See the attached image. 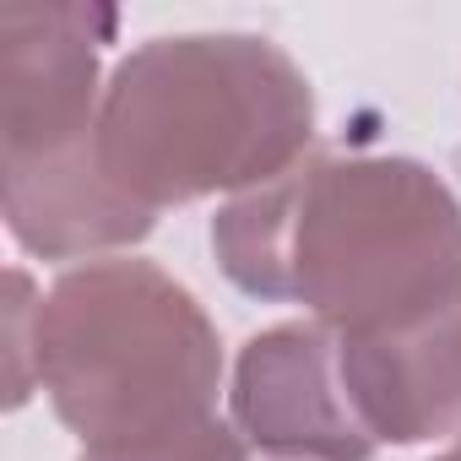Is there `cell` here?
Listing matches in <instances>:
<instances>
[{"label": "cell", "mask_w": 461, "mask_h": 461, "mask_svg": "<svg viewBox=\"0 0 461 461\" xmlns=\"http://www.w3.org/2000/svg\"><path fill=\"white\" fill-rule=\"evenodd\" d=\"M212 256L250 299L369 331L461 288V201L418 158L310 152L217 206Z\"/></svg>", "instance_id": "1"}, {"label": "cell", "mask_w": 461, "mask_h": 461, "mask_svg": "<svg viewBox=\"0 0 461 461\" xmlns=\"http://www.w3.org/2000/svg\"><path fill=\"white\" fill-rule=\"evenodd\" d=\"M33 380L77 461H245L217 412L222 342L201 299L152 261L71 267L39 294Z\"/></svg>", "instance_id": "2"}, {"label": "cell", "mask_w": 461, "mask_h": 461, "mask_svg": "<svg viewBox=\"0 0 461 461\" xmlns=\"http://www.w3.org/2000/svg\"><path fill=\"white\" fill-rule=\"evenodd\" d=\"M315 152V87L261 33H168L136 44L104 82V174L152 217L245 195Z\"/></svg>", "instance_id": "3"}, {"label": "cell", "mask_w": 461, "mask_h": 461, "mask_svg": "<svg viewBox=\"0 0 461 461\" xmlns=\"http://www.w3.org/2000/svg\"><path fill=\"white\" fill-rule=\"evenodd\" d=\"M114 12L44 6L0 17V185L6 228L28 256L87 261L141 245L158 217L98 158L104 44Z\"/></svg>", "instance_id": "4"}, {"label": "cell", "mask_w": 461, "mask_h": 461, "mask_svg": "<svg viewBox=\"0 0 461 461\" xmlns=\"http://www.w3.org/2000/svg\"><path fill=\"white\" fill-rule=\"evenodd\" d=\"M228 407L245 445L277 461H369L380 450V439L353 412L337 331L321 321L256 331L234 358Z\"/></svg>", "instance_id": "5"}, {"label": "cell", "mask_w": 461, "mask_h": 461, "mask_svg": "<svg viewBox=\"0 0 461 461\" xmlns=\"http://www.w3.org/2000/svg\"><path fill=\"white\" fill-rule=\"evenodd\" d=\"M353 412L380 445L461 434V288L407 321L337 331Z\"/></svg>", "instance_id": "6"}, {"label": "cell", "mask_w": 461, "mask_h": 461, "mask_svg": "<svg viewBox=\"0 0 461 461\" xmlns=\"http://www.w3.org/2000/svg\"><path fill=\"white\" fill-rule=\"evenodd\" d=\"M429 461H461V434H456V445H450V450H439V456H429Z\"/></svg>", "instance_id": "7"}]
</instances>
